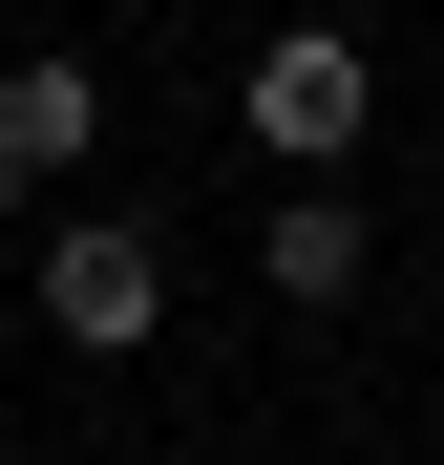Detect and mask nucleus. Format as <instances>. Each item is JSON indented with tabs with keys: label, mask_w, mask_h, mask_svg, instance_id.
Returning <instances> with one entry per match:
<instances>
[{
	"label": "nucleus",
	"mask_w": 444,
	"mask_h": 465,
	"mask_svg": "<svg viewBox=\"0 0 444 465\" xmlns=\"http://www.w3.org/2000/svg\"><path fill=\"white\" fill-rule=\"evenodd\" d=\"M233 127L275 148V170H360V127H381V64H360L339 22H275V43H254V85H233Z\"/></svg>",
	"instance_id": "nucleus-1"
},
{
	"label": "nucleus",
	"mask_w": 444,
	"mask_h": 465,
	"mask_svg": "<svg viewBox=\"0 0 444 465\" xmlns=\"http://www.w3.org/2000/svg\"><path fill=\"white\" fill-rule=\"evenodd\" d=\"M43 339H85V360H148V339H170V254H148L127 212L43 232Z\"/></svg>",
	"instance_id": "nucleus-2"
},
{
	"label": "nucleus",
	"mask_w": 444,
	"mask_h": 465,
	"mask_svg": "<svg viewBox=\"0 0 444 465\" xmlns=\"http://www.w3.org/2000/svg\"><path fill=\"white\" fill-rule=\"evenodd\" d=\"M85 148H106V64H64V43L0 64V212H22L43 170H85Z\"/></svg>",
	"instance_id": "nucleus-3"
},
{
	"label": "nucleus",
	"mask_w": 444,
	"mask_h": 465,
	"mask_svg": "<svg viewBox=\"0 0 444 465\" xmlns=\"http://www.w3.org/2000/svg\"><path fill=\"white\" fill-rule=\"evenodd\" d=\"M254 275L296 296V318H339V296H360V191H339V170H296V191L254 212Z\"/></svg>",
	"instance_id": "nucleus-4"
}]
</instances>
